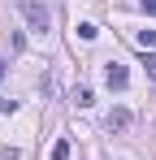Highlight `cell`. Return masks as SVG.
I'll list each match as a JSON object with an SVG mask.
<instances>
[{"label": "cell", "mask_w": 156, "mask_h": 160, "mask_svg": "<svg viewBox=\"0 0 156 160\" xmlns=\"http://www.w3.org/2000/svg\"><path fill=\"white\" fill-rule=\"evenodd\" d=\"M18 9H22V18H26V22H30V30H39V35H44V30L52 26V18H48V9H44V4H39V0H22V4H18Z\"/></svg>", "instance_id": "cell-1"}, {"label": "cell", "mask_w": 156, "mask_h": 160, "mask_svg": "<svg viewBox=\"0 0 156 160\" xmlns=\"http://www.w3.org/2000/svg\"><path fill=\"white\" fill-rule=\"evenodd\" d=\"M52 160H70V138H56L52 143Z\"/></svg>", "instance_id": "cell-4"}, {"label": "cell", "mask_w": 156, "mask_h": 160, "mask_svg": "<svg viewBox=\"0 0 156 160\" xmlns=\"http://www.w3.org/2000/svg\"><path fill=\"white\" fill-rule=\"evenodd\" d=\"M139 43L148 48V43H156V30H139Z\"/></svg>", "instance_id": "cell-7"}, {"label": "cell", "mask_w": 156, "mask_h": 160, "mask_svg": "<svg viewBox=\"0 0 156 160\" xmlns=\"http://www.w3.org/2000/svg\"><path fill=\"white\" fill-rule=\"evenodd\" d=\"M139 65H143V69H148V74L156 78V52H148V48H143V56H139Z\"/></svg>", "instance_id": "cell-6"}, {"label": "cell", "mask_w": 156, "mask_h": 160, "mask_svg": "<svg viewBox=\"0 0 156 160\" xmlns=\"http://www.w3.org/2000/svg\"><path fill=\"white\" fill-rule=\"evenodd\" d=\"M74 100H78V108H91V100H96V95H91V87H78Z\"/></svg>", "instance_id": "cell-5"}, {"label": "cell", "mask_w": 156, "mask_h": 160, "mask_svg": "<svg viewBox=\"0 0 156 160\" xmlns=\"http://www.w3.org/2000/svg\"><path fill=\"white\" fill-rule=\"evenodd\" d=\"M104 126H108V130H113V134H122V130H126V126H130V112H126V108H113Z\"/></svg>", "instance_id": "cell-3"}, {"label": "cell", "mask_w": 156, "mask_h": 160, "mask_svg": "<svg viewBox=\"0 0 156 160\" xmlns=\"http://www.w3.org/2000/svg\"><path fill=\"white\" fill-rule=\"evenodd\" d=\"M143 13H152V18H156V0H143Z\"/></svg>", "instance_id": "cell-8"}, {"label": "cell", "mask_w": 156, "mask_h": 160, "mask_svg": "<svg viewBox=\"0 0 156 160\" xmlns=\"http://www.w3.org/2000/svg\"><path fill=\"white\" fill-rule=\"evenodd\" d=\"M104 82H108L113 91H126V82H130L126 65H117V61H113V65H104Z\"/></svg>", "instance_id": "cell-2"}, {"label": "cell", "mask_w": 156, "mask_h": 160, "mask_svg": "<svg viewBox=\"0 0 156 160\" xmlns=\"http://www.w3.org/2000/svg\"><path fill=\"white\" fill-rule=\"evenodd\" d=\"M4 74H9V65H4V61H0V78H4Z\"/></svg>", "instance_id": "cell-9"}]
</instances>
